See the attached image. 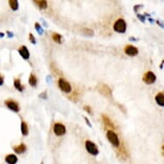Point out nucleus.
<instances>
[{"mask_svg": "<svg viewBox=\"0 0 164 164\" xmlns=\"http://www.w3.org/2000/svg\"><path fill=\"white\" fill-rule=\"evenodd\" d=\"M156 77L155 73L152 71H147L143 77V81L146 84H152L156 82Z\"/></svg>", "mask_w": 164, "mask_h": 164, "instance_id": "nucleus-5", "label": "nucleus"}, {"mask_svg": "<svg viewBox=\"0 0 164 164\" xmlns=\"http://www.w3.org/2000/svg\"><path fill=\"white\" fill-rule=\"evenodd\" d=\"M42 23H43V24L45 25V27H46V28H47V23H46V21H45L44 19H42Z\"/></svg>", "mask_w": 164, "mask_h": 164, "instance_id": "nucleus-35", "label": "nucleus"}, {"mask_svg": "<svg viewBox=\"0 0 164 164\" xmlns=\"http://www.w3.org/2000/svg\"><path fill=\"white\" fill-rule=\"evenodd\" d=\"M82 31L83 32V34L86 35V36H89V37H92L94 35V31L90 29H87V28H84L82 29Z\"/></svg>", "mask_w": 164, "mask_h": 164, "instance_id": "nucleus-21", "label": "nucleus"}, {"mask_svg": "<svg viewBox=\"0 0 164 164\" xmlns=\"http://www.w3.org/2000/svg\"><path fill=\"white\" fill-rule=\"evenodd\" d=\"M14 87L20 92H23L24 90V86L22 85L20 78H16L14 79Z\"/></svg>", "mask_w": 164, "mask_h": 164, "instance_id": "nucleus-16", "label": "nucleus"}, {"mask_svg": "<svg viewBox=\"0 0 164 164\" xmlns=\"http://www.w3.org/2000/svg\"><path fill=\"white\" fill-rule=\"evenodd\" d=\"M34 28H35V30L37 31V33H39V34H43L44 33V29H42V27H41V25L39 23H34Z\"/></svg>", "mask_w": 164, "mask_h": 164, "instance_id": "nucleus-22", "label": "nucleus"}, {"mask_svg": "<svg viewBox=\"0 0 164 164\" xmlns=\"http://www.w3.org/2000/svg\"><path fill=\"white\" fill-rule=\"evenodd\" d=\"M52 38H53V41H55V42H56V43H58V44H62V42H63V40H63L62 35H61V34H59V33H53Z\"/></svg>", "mask_w": 164, "mask_h": 164, "instance_id": "nucleus-18", "label": "nucleus"}, {"mask_svg": "<svg viewBox=\"0 0 164 164\" xmlns=\"http://www.w3.org/2000/svg\"><path fill=\"white\" fill-rule=\"evenodd\" d=\"M101 118H102L103 123H104V125H105L106 127H108V128L112 129V131L115 128V126H114L113 121L109 119V117H108L107 115H106V114H102V115H101Z\"/></svg>", "mask_w": 164, "mask_h": 164, "instance_id": "nucleus-11", "label": "nucleus"}, {"mask_svg": "<svg viewBox=\"0 0 164 164\" xmlns=\"http://www.w3.org/2000/svg\"><path fill=\"white\" fill-rule=\"evenodd\" d=\"M18 161V158L14 154H10L5 156V162L8 164H16Z\"/></svg>", "mask_w": 164, "mask_h": 164, "instance_id": "nucleus-12", "label": "nucleus"}, {"mask_svg": "<svg viewBox=\"0 0 164 164\" xmlns=\"http://www.w3.org/2000/svg\"><path fill=\"white\" fill-rule=\"evenodd\" d=\"M137 18L142 22V23H145V20H146V17L144 16V15H141V14H137Z\"/></svg>", "mask_w": 164, "mask_h": 164, "instance_id": "nucleus-26", "label": "nucleus"}, {"mask_svg": "<svg viewBox=\"0 0 164 164\" xmlns=\"http://www.w3.org/2000/svg\"><path fill=\"white\" fill-rule=\"evenodd\" d=\"M163 62H162V64H161V69H163Z\"/></svg>", "mask_w": 164, "mask_h": 164, "instance_id": "nucleus-37", "label": "nucleus"}, {"mask_svg": "<svg viewBox=\"0 0 164 164\" xmlns=\"http://www.w3.org/2000/svg\"><path fill=\"white\" fill-rule=\"evenodd\" d=\"M21 131L23 136H28V134H29V127L25 121L21 122Z\"/></svg>", "mask_w": 164, "mask_h": 164, "instance_id": "nucleus-17", "label": "nucleus"}, {"mask_svg": "<svg viewBox=\"0 0 164 164\" xmlns=\"http://www.w3.org/2000/svg\"><path fill=\"white\" fill-rule=\"evenodd\" d=\"M7 35H8V38H10V39H11L15 36V34L11 31H7Z\"/></svg>", "mask_w": 164, "mask_h": 164, "instance_id": "nucleus-28", "label": "nucleus"}, {"mask_svg": "<svg viewBox=\"0 0 164 164\" xmlns=\"http://www.w3.org/2000/svg\"><path fill=\"white\" fill-rule=\"evenodd\" d=\"M29 40H30V42L32 43V44H36V40H35V38H34V36H33V34L32 33H29Z\"/></svg>", "mask_w": 164, "mask_h": 164, "instance_id": "nucleus-24", "label": "nucleus"}, {"mask_svg": "<svg viewBox=\"0 0 164 164\" xmlns=\"http://www.w3.org/2000/svg\"><path fill=\"white\" fill-rule=\"evenodd\" d=\"M84 120H85V121H86V123H87V125L90 126V127H92V125L90 124V120H89V119L87 118V117H84Z\"/></svg>", "mask_w": 164, "mask_h": 164, "instance_id": "nucleus-29", "label": "nucleus"}, {"mask_svg": "<svg viewBox=\"0 0 164 164\" xmlns=\"http://www.w3.org/2000/svg\"><path fill=\"white\" fill-rule=\"evenodd\" d=\"M125 53L128 56L134 57V56H137L138 54V49L132 45H127L125 47Z\"/></svg>", "mask_w": 164, "mask_h": 164, "instance_id": "nucleus-8", "label": "nucleus"}, {"mask_svg": "<svg viewBox=\"0 0 164 164\" xmlns=\"http://www.w3.org/2000/svg\"><path fill=\"white\" fill-rule=\"evenodd\" d=\"M58 85H59V88L61 90V91H63L64 93L68 94L71 91V85L70 84V83L67 80H66L63 77H60L59 79Z\"/></svg>", "mask_w": 164, "mask_h": 164, "instance_id": "nucleus-4", "label": "nucleus"}, {"mask_svg": "<svg viewBox=\"0 0 164 164\" xmlns=\"http://www.w3.org/2000/svg\"><path fill=\"white\" fill-rule=\"evenodd\" d=\"M143 7H144L143 4H136V5H134V7H133V10H134V12L137 13V10H138L139 9L143 8Z\"/></svg>", "mask_w": 164, "mask_h": 164, "instance_id": "nucleus-25", "label": "nucleus"}, {"mask_svg": "<svg viewBox=\"0 0 164 164\" xmlns=\"http://www.w3.org/2000/svg\"><path fill=\"white\" fill-rule=\"evenodd\" d=\"M39 96H40V98L45 99V100H46V99H47V92H46V91H44L43 93H40Z\"/></svg>", "mask_w": 164, "mask_h": 164, "instance_id": "nucleus-27", "label": "nucleus"}, {"mask_svg": "<svg viewBox=\"0 0 164 164\" xmlns=\"http://www.w3.org/2000/svg\"><path fill=\"white\" fill-rule=\"evenodd\" d=\"M85 148L86 150L92 156H97L99 154V150L97 148V146L96 145V144L90 140H87L85 142Z\"/></svg>", "mask_w": 164, "mask_h": 164, "instance_id": "nucleus-3", "label": "nucleus"}, {"mask_svg": "<svg viewBox=\"0 0 164 164\" xmlns=\"http://www.w3.org/2000/svg\"><path fill=\"white\" fill-rule=\"evenodd\" d=\"M5 105L10 110H11L15 113H18L20 111V107H19L18 103L16 101L13 100H6Z\"/></svg>", "mask_w": 164, "mask_h": 164, "instance_id": "nucleus-7", "label": "nucleus"}, {"mask_svg": "<svg viewBox=\"0 0 164 164\" xmlns=\"http://www.w3.org/2000/svg\"><path fill=\"white\" fill-rule=\"evenodd\" d=\"M99 91L105 96H112V90L107 84H100V86L99 87Z\"/></svg>", "mask_w": 164, "mask_h": 164, "instance_id": "nucleus-10", "label": "nucleus"}, {"mask_svg": "<svg viewBox=\"0 0 164 164\" xmlns=\"http://www.w3.org/2000/svg\"><path fill=\"white\" fill-rule=\"evenodd\" d=\"M155 100L156 101V103L161 106V107H164V93L163 92H160L158 93L156 97H155Z\"/></svg>", "mask_w": 164, "mask_h": 164, "instance_id": "nucleus-15", "label": "nucleus"}, {"mask_svg": "<svg viewBox=\"0 0 164 164\" xmlns=\"http://www.w3.org/2000/svg\"><path fill=\"white\" fill-rule=\"evenodd\" d=\"M3 84V77L0 75V86H2Z\"/></svg>", "mask_w": 164, "mask_h": 164, "instance_id": "nucleus-33", "label": "nucleus"}, {"mask_svg": "<svg viewBox=\"0 0 164 164\" xmlns=\"http://www.w3.org/2000/svg\"><path fill=\"white\" fill-rule=\"evenodd\" d=\"M156 23H157V24H158V25H159L162 29L163 28V23L160 20H156Z\"/></svg>", "mask_w": 164, "mask_h": 164, "instance_id": "nucleus-30", "label": "nucleus"}, {"mask_svg": "<svg viewBox=\"0 0 164 164\" xmlns=\"http://www.w3.org/2000/svg\"><path fill=\"white\" fill-rule=\"evenodd\" d=\"M83 109H84V111H86L89 114L93 115V111H92V108H91L90 106H88V105L84 106V107H83Z\"/></svg>", "mask_w": 164, "mask_h": 164, "instance_id": "nucleus-23", "label": "nucleus"}, {"mask_svg": "<svg viewBox=\"0 0 164 164\" xmlns=\"http://www.w3.org/2000/svg\"><path fill=\"white\" fill-rule=\"evenodd\" d=\"M33 3L40 9V10H46L48 6L46 0H33Z\"/></svg>", "mask_w": 164, "mask_h": 164, "instance_id": "nucleus-14", "label": "nucleus"}, {"mask_svg": "<svg viewBox=\"0 0 164 164\" xmlns=\"http://www.w3.org/2000/svg\"><path fill=\"white\" fill-rule=\"evenodd\" d=\"M9 4L10 7L12 10L16 11L18 10L19 8V3H18V0H9Z\"/></svg>", "mask_w": 164, "mask_h": 164, "instance_id": "nucleus-19", "label": "nucleus"}, {"mask_svg": "<svg viewBox=\"0 0 164 164\" xmlns=\"http://www.w3.org/2000/svg\"><path fill=\"white\" fill-rule=\"evenodd\" d=\"M148 20H149V22H150V23H154V19H153V18H151V17H149V18H148Z\"/></svg>", "mask_w": 164, "mask_h": 164, "instance_id": "nucleus-34", "label": "nucleus"}, {"mask_svg": "<svg viewBox=\"0 0 164 164\" xmlns=\"http://www.w3.org/2000/svg\"><path fill=\"white\" fill-rule=\"evenodd\" d=\"M13 150H15V152L16 154H23L27 150V147H26V145L24 144H19L17 146L13 147Z\"/></svg>", "mask_w": 164, "mask_h": 164, "instance_id": "nucleus-13", "label": "nucleus"}, {"mask_svg": "<svg viewBox=\"0 0 164 164\" xmlns=\"http://www.w3.org/2000/svg\"><path fill=\"white\" fill-rule=\"evenodd\" d=\"M129 40H131V41H137V40H138V39H137V38L131 36V37H129Z\"/></svg>", "mask_w": 164, "mask_h": 164, "instance_id": "nucleus-31", "label": "nucleus"}, {"mask_svg": "<svg viewBox=\"0 0 164 164\" xmlns=\"http://www.w3.org/2000/svg\"><path fill=\"white\" fill-rule=\"evenodd\" d=\"M18 53L19 54L21 55V57L25 59V60H28L30 57V54H29V51L28 50L27 46H20V48L18 49Z\"/></svg>", "mask_w": 164, "mask_h": 164, "instance_id": "nucleus-9", "label": "nucleus"}, {"mask_svg": "<svg viewBox=\"0 0 164 164\" xmlns=\"http://www.w3.org/2000/svg\"><path fill=\"white\" fill-rule=\"evenodd\" d=\"M52 81V76H47L46 77V83H50Z\"/></svg>", "mask_w": 164, "mask_h": 164, "instance_id": "nucleus-32", "label": "nucleus"}, {"mask_svg": "<svg viewBox=\"0 0 164 164\" xmlns=\"http://www.w3.org/2000/svg\"><path fill=\"white\" fill-rule=\"evenodd\" d=\"M113 30L117 33H125L126 31V23L124 19H118L113 24Z\"/></svg>", "mask_w": 164, "mask_h": 164, "instance_id": "nucleus-1", "label": "nucleus"}, {"mask_svg": "<svg viewBox=\"0 0 164 164\" xmlns=\"http://www.w3.org/2000/svg\"><path fill=\"white\" fill-rule=\"evenodd\" d=\"M53 132L55 133L56 136H63L65 135L66 132V126L63 125V124H60V123H55L54 126H53Z\"/></svg>", "mask_w": 164, "mask_h": 164, "instance_id": "nucleus-6", "label": "nucleus"}, {"mask_svg": "<svg viewBox=\"0 0 164 164\" xmlns=\"http://www.w3.org/2000/svg\"><path fill=\"white\" fill-rule=\"evenodd\" d=\"M29 83L30 84L31 87H36L37 86V77H35V75L31 73L30 74V77H29Z\"/></svg>", "mask_w": 164, "mask_h": 164, "instance_id": "nucleus-20", "label": "nucleus"}, {"mask_svg": "<svg viewBox=\"0 0 164 164\" xmlns=\"http://www.w3.org/2000/svg\"><path fill=\"white\" fill-rule=\"evenodd\" d=\"M107 137L108 139V141L112 144L113 146L114 147H119L120 146V139L118 135L112 130H109L107 132Z\"/></svg>", "mask_w": 164, "mask_h": 164, "instance_id": "nucleus-2", "label": "nucleus"}, {"mask_svg": "<svg viewBox=\"0 0 164 164\" xmlns=\"http://www.w3.org/2000/svg\"><path fill=\"white\" fill-rule=\"evenodd\" d=\"M4 36V33H0V38H3Z\"/></svg>", "mask_w": 164, "mask_h": 164, "instance_id": "nucleus-36", "label": "nucleus"}]
</instances>
